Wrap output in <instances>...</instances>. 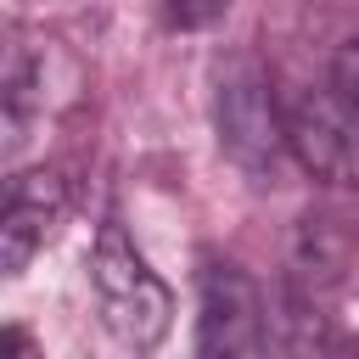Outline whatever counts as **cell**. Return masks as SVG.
Segmentation results:
<instances>
[{"label": "cell", "instance_id": "cell-1", "mask_svg": "<svg viewBox=\"0 0 359 359\" xmlns=\"http://www.w3.org/2000/svg\"><path fill=\"white\" fill-rule=\"evenodd\" d=\"M90 292H95V309H101V325L146 353L168 337V320H174V297L168 286L157 280V269L140 258V247L129 241V230L118 219H107L95 230V247H90Z\"/></svg>", "mask_w": 359, "mask_h": 359}, {"label": "cell", "instance_id": "cell-2", "mask_svg": "<svg viewBox=\"0 0 359 359\" xmlns=\"http://www.w3.org/2000/svg\"><path fill=\"white\" fill-rule=\"evenodd\" d=\"M213 129H219V151L241 174H252V180H269L275 163H280V151H292L286 146V118L275 107V84H269V73L252 56H236L219 73Z\"/></svg>", "mask_w": 359, "mask_h": 359}, {"label": "cell", "instance_id": "cell-3", "mask_svg": "<svg viewBox=\"0 0 359 359\" xmlns=\"http://www.w3.org/2000/svg\"><path fill=\"white\" fill-rule=\"evenodd\" d=\"M196 286H202L196 353H208V359L264 353V292H258V280L230 258H208Z\"/></svg>", "mask_w": 359, "mask_h": 359}, {"label": "cell", "instance_id": "cell-4", "mask_svg": "<svg viewBox=\"0 0 359 359\" xmlns=\"http://www.w3.org/2000/svg\"><path fill=\"white\" fill-rule=\"evenodd\" d=\"M286 146L314 180L359 185V107L337 84L331 90H309L286 112Z\"/></svg>", "mask_w": 359, "mask_h": 359}, {"label": "cell", "instance_id": "cell-5", "mask_svg": "<svg viewBox=\"0 0 359 359\" xmlns=\"http://www.w3.org/2000/svg\"><path fill=\"white\" fill-rule=\"evenodd\" d=\"M56 67H67L62 45L45 34L17 28L6 45V163H17V146L28 140V123H39L50 107H67L73 90H56Z\"/></svg>", "mask_w": 359, "mask_h": 359}, {"label": "cell", "instance_id": "cell-6", "mask_svg": "<svg viewBox=\"0 0 359 359\" xmlns=\"http://www.w3.org/2000/svg\"><path fill=\"white\" fill-rule=\"evenodd\" d=\"M67 213V180L56 168L11 174L0 202V275H22Z\"/></svg>", "mask_w": 359, "mask_h": 359}, {"label": "cell", "instance_id": "cell-7", "mask_svg": "<svg viewBox=\"0 0 359 359\" xmlns=\"http://www.w3.org/2000/svg\"><path fill=\"white\" fill-rule=\"evenodd\" d=\"M230 11V0H163V22L168 28H208Z\"/></svg>", "mask_w": 359, "mask_h": 359}, {"label": "cell", "instance_id": "cell-8", "mask_svg": "<svg viewBox=\"0 0 359 359\" xmlns=\"http://www.w3.org/2000/svg\"><path fill=\"white\" fill-rule=\"evenodd\" d=\"M331 84H337V90L359 107V34L337 45V56H331Z\"/></svg>", "mask_w": 359, "mask_h": 359}]
</instances>
